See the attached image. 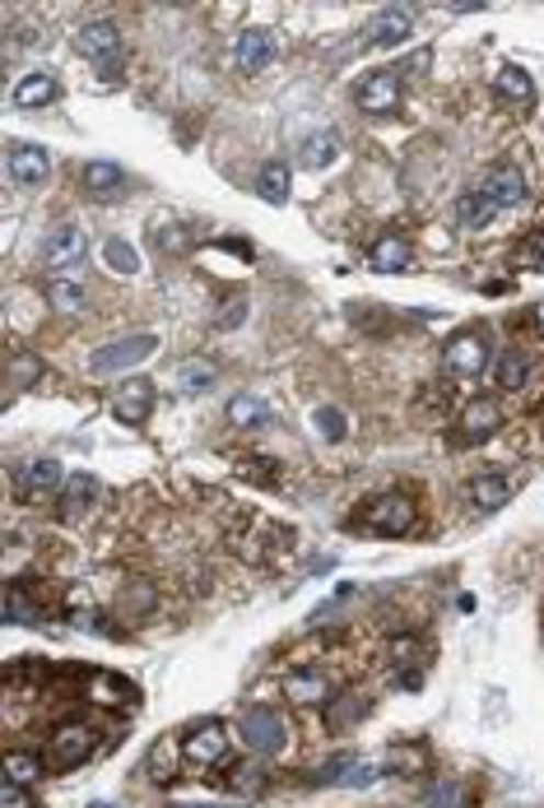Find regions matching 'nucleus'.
Masks as SVG:
<instances>
[{"label":"nucleus","instance_id":"nucleus-1","mask_svg":"<svg viewBox=\"0 0 544 808\" xmlns=\"http://www.w3.org/2000/svg\"><path fill=\"white\" fill-rule=\"evenodd\" d=\"M442 367L452 372L461 382H475L479 372L494 367V349H489V334L484 330H456L452 340L442 344Z\"/></svg>","mask_w":544,"mask_h":808},{"label":"nucleus","instance_id":"nucleus-2","mask_svg":"<svg viewBox=\"0 0 544 808\" xmlns=\"http://www.w3.org/2000/svg\"><path fill=\"white\" fill-rule=\"evenodd\" d=\"M154 349H159V334H126V340H112V344H103V349H93V353H89V372H93V377L131 372V367H140Z\"/></svg>","mask_w":544,"mask_h":808},{"label":"nucleus","instance_id":"nucleus-3","mask_svg":"<svg viewBox=\"0 0 544 808\" xmlns=\"http://www.w3.org/2000/svg\"><path fill=\"white\" fill-rule=\"evenodd\" d=\"M367 535H382V539H396L405 530H415V502L405 492H382L363 507V521H359Z\"/></svg>","mask_w":544,"mask_h":808},{"label":"nucleus","instance_id":"nucleus-4","mask_svg":"<svg viewBox=\"0 0 544 808\" xmlns=\"http://www.w3.org/2000/svg\"><path fill=\"white\" fill-rule=\"evenodd\" d=\"M242 739H247L251 753L275 758V753H284V743H288V725H284L280 712H270V706H251V712L242 716Z\"/></svg>","mask_w":544,"mask_h":808},{"label":"nucleus","instance_id":"nucleus-5","mask_svg":"<svg viewBox=\"0 0 544 808\" xmlns=\"http://www.w3.org/2000/svg\"><path fill=\"white\" fill-rule=\"evenodd\" d=\"M99 748V735H93L89 725H80V720H70V725H61L52 735V743H47V758H52V766L56 772H75L80 762H89V753Z\"/></svg>","mask_w":544,"mask_h":808},{"label":"nucleus","instance_id":"nucleus-6","mask_svg":"<svg viewBox=\"0 0 544 808\" xmlns=\"http://www.w3.org/2000/svg\"><path fill=\"white\" fill-rule=\"evenodd\" d=\"M84 261V228L80 224H56L43 242V270L66 274Z\"/></svg>","mask_w":544,"mask_h":808},{"label":"nucleus","instance_id":"nucleus-7","mask_svg":"<svg viewBox=\"0 0 544 808\" xmlns=\"http://www.w3.org/2000/svg\"><path fill=\"white\" fill-rule=\"evenodd\" d=\"M354 103L367 112V116H386L400 107V75L396 70H373L363 75L354 84Z\"/></svg>","mask_w":544,"mask_h":808},{"label":"nucleus","instance_id":"nucleus-8","mask_svg":"<svg viewBox=\"0 0 544 808\" xmlns=\"http://www.w3.org/2000/svg\"><path fill=\"white\" fill-rule=\"evenodd\" d=\"M228 743H233L228 725L209 720V725H196V729H191V735L182 739V753H186L191 766H219V762L228 758Z\"/></svg>","mask_w":544,"mask_h":808},{"label":"nucleus","instance_id":"nucleus-9","mask_svg":"<svg viewBox=\"0 0 544 808\" xmlns=\"http://www.w3.org/2000/svg\"><path fill=\"white\" fill-rule=\"evenodd\" d=\"M116 47H122V33H116L112 19H84L80 29H75V52L89 56V61H116Z\"/></svg>","mask_w":544,"mask_h":808},{"label":"nucleus","instance_id":"nucleus-10","mask_svg":"<svg viewBox=\"0 0 544 808\" xmlns=\"http://www.w3.org/2000/svg\"><path fill=\"white\" fill-rule=\"evenodd\" d=\"M270 61H275V33H270L265 24H247L238 33V47H233V66H238L242 75H257Z\"/></svg>","mask_w":544,"mask_h":808},{"label":"nucleus","instance_id":"nucleus-11","mask_svg":"<svg viewBox=\"0 0 544 808\" xmlns=\"http://www.w3.org/2000/svg\"><path fill=\"white\" fill-rule=\"evenodd\" d=\"M410 33H415V10L392 5V10H377L373 19H367L363 43H367V47H400Z\"/></svg>","mask_w":544,"mask_h":808},{"label":"nucleus","instance_id":"nucleus-12","mask_svg":"<svg viewBox=\"0 0 544 808\" xmlns=\"http://www.w3.org/2000/svg\"><path fill=\"white\" fill-rule=\"evenodd\" d=\"M14 488H19V498H24V502H43V498H52L56 488H66V469L56 460H29L24 469H19Z\"/></svg>","mask_w":544,"mask_h":808},{"label":"nucleus","instance_id":"nucleus-13","mask_svg":"<svg viewBox=\"0 0 544 808\" xmlns=\"http://www.w3.org/2000/svg\"><path fill=\"white\" fill-rule=\"evenodd\" d=\"M112 413H116L122 423L140 428L149 413H154V382H145V377L122 382V386H116V396H112Z\"/></svg>","mask_w":544,"mask_h":808},{"label":"nucleus","instance_id":"nucleus-14","mask_svg":"<svg viewBox=\"0 0 544 808\" xmlns=\"http://www.w3.org/2000/svg\"><path fill=\"white\" fill-rule=\"evenodd\" d=\"M284 697L294 706H321V702H336V679L321 674V669H294L284 679Z\"/></svg>","mask_w":544,"mask_h":808},{"label":"nucleus","instance_id":"nucleus-15","mask_svg":"<svg viewBox=\"0 0 544 808\" xmlns=\"http://www.w3.org/2000/svg\"><path fill=\"white\" fill-rule=\"evenodd\" d=\"M103 507V483L93 475H70L61 488V516L66 521H84Z\"/></svg>","mask_w":544,"mask_h":808},{"label":"nucleus","instance_id":"nucleus-16","mask_svg":"<svg viewBox=\"0 0 544 808\" xmlns=\"http://www.w3.org/2000/svg\"><path fill=\"white\" fill-rule=\"evenodd\" d=\"M465 492H471V507H475V511H502V507L512 502L517 483H512L508 475H502V469H479V475L471 479V488H465Z\"/></svg>","mask_w":544,"mask_h":808},{"label":"nucleus","instance_id":"nucleus-17","mask_svg":"<svg viewBox=\"0 0 544 808\" xmlns=\"http://www.w3.org/2000/svg\"><path fill=\"white\" fill-rule=\"evenodd\" d=\"M489 201L498 205V209H512V205H521L526 201V172H521L517 163H498L489 177H484V186H479Z\"/></svg>","mask_w":544,"mask_h":808},{"label":"nucleus","instance_id":"nucleus-18","mask_svg":"<svg viewBox=\"0 0 544 808\" xmlns=\"http://www.w3.org/2000/svg\"><path fill=\"white\" fill-rule=\"evenodd\" d=\"M502 428V409L494 400H471L461 409V423H456V437L461 442H484L494 437V432Z\"/></svg>","mask_w":544,"mask_h":808},{"label":"nucleus","instance_id":"nucleus-19","mask_svg":"<svg viewBox=\"0 0 544 808\" xmlns=\"http://www.w3.org/2000/svg\"><path fill=\"white\" fill-rule=\"evenodd\" d=\"M489 377L502 396H517V390H526V382H531V359L521 349H502V353H494Z\"/></svg>","mask_w":544,"mask_h":808},{"label":"nucleus","instance_id":"nucleus-20","mask_svg":"<svg viewBox=\"0 0 544 808\" xmlns=\"http://www.w3.org/2000/svg\"><path fill=\"white\" fill-rule=\"evenodd\" d=\"M47 172H52L47 149H37V145H14L10 149V177L14 182L37 186V182H47Z\"/></svg>","mask_w":544,"mask_h":808},{"label":"nucleus","instance_id":"nucleus-21","mask_svg":"<svg viewBox=\"0 0 544 808\" xmlns=\"http://www.w3.org/2000/svg\"><path fill=\"white\" fill-rule=\"evenodd\" d=\"M80 182H84V191H89V195H99V201H116V195L126 191V172L116 168V163L93 159V163H84Z\"/></svg>","mask_w":544,"mask_h":808},{"label":"nucleus","instance_id":"nucleus-22","mask_svg":"<svg viewBox=\"0 0 544 808\" xmlns=\"http://www.w3.org/2000/svg\"><path fill=\"white\" fill-rule=\"evenodd\" d=\"M410 242L405 238H377L373 247H367V270H377V274H400V270H410Z\"/></svg>","mask_w":544,"mask_h":808},{"label":"nucleus","instance_id":"nucleus-23","mask_svg":"<svg viewBox=\"0 0 544 808\" xmlns=\"http://www.w3.org/2000/svg\"><path fill=\"white\" fill-rule=\"evenodd\" d=\"M56 93H61V84H56L47 70H33L14 84V107H47V103H56Z\"/></svg>","mask_w":544,"mask_h":808},{"label":"nucleus","instance_id":"nucleus-24","mask_svg":"<svg viewBox=\"0 0 544 808\" xmlns=\"http://www.w3.org/2000/svg\"><path fill=\"white\" fill-rule=\"evenodd\" d=\"M182 762H186V753H182V739H172V735H168V739H159V743L149 748V776L159 781V785H168L172 776H178V772H182Z\"/></svg>","mask_w":544,"mask_h":808},{"label":"nucleus","instance_id":"nucleus-25","mask_svg":"<svg viewBox=\"0 0 544 808\" xmlns=\"http://www.w3.org/2000/svg\"><path fill=\"white\" fill-rule=\"evenodd\" d=\"M5 623H10V627H33V623H43V604H37L19 581L5 585Z\"/></svg>","mask_w":544,"mask_h":808},{"label":"nucleus","instance_id":"nucleus-26","mask_svg":"<svg viewBox=\"0 0 544 808\" xmlns=\"http://www.w3.org/2000/svg\"><path fill=\"white\" fill-rule=\"evenodd\" d=\"M494 209H498V205H494L479 186H475V191H465L461 201L452 205V214H456V224H461V228H489V224H494Z\"/></svg>","mask_w":544,"mask_h":808},{"label":"nucleus","instance_id":"nucleus-27","mask_svg":"<svg viewBox=\"0 0 544 808\" xmlns=\"http://www.w3.org/2000/svg\"><path fill=\"white\" fill-rule=\"evenodd\" d=\"M494 89H498V98H508V103H535V80L521 66H502L494 75Z\"/></svg>","mask_w":544,"mask_h":808},{"label":"nucleus","instance_id":"nucleus-28","mask_svg":"<svg viewBox=\"0 0 544 808\" xmlns=\"http://www.w3.org/2000/svg\"><path fill=\"white\" fill-rule=\"evenodd\" d=\"M336 159H340L336 130H317V135H307V140H303V153H298L303 168H330Z\"/></svg>","mask_w":544,"mask_h":808},{"label":"nucleus","instance_id":"nucleus-29","mask_svg":"<svg viewBox=\"0 0 544 808\" xmlns=\"http://www.w3.org/2000/svg\"><path fill=\"white\" fill-rule=\"evenodd\" d=\"M37 776H43V758H37V753H24V748H10V753H5V781H10V785H24V790H33Z\"/></svg>","mask_w":544,"mask_h":808},{"label":"nucleus","instance_id":"nucleus-30","mask_svg":"<svg viewBox=\"0 0 544 808\" xmlns=\"http://www.w3.org/2000/svg\"><path fill=\"white\" fill-rule=\"evenodd\" d=\"M257 191H261V201L284 205V201H288V168H284V163H261Z\"/></svg>","mask_w":544,"mask_h":808},{"label":"nucleus","instance_id":"nucleus-31","mask_svg":"<svg viewBox=\"0 0 544 808\" xmlns=\"http://www.w3.org/2000/svg\"><path fill=\"white\" fill-rule=\"evenodd\" d=\"M47 303L56 317H75V311H84V284H70V280H56L47 288Z\"/></svg>","mask_w":544,"mask_h":808},{"label":"nucleus","instance_id":"nucleus-32","mask_svg":"<svg viewBox=\"0 0 544 808\" xmlns=\"http://www.w3.org/2000/svg\"><path fill=\"white\" fill-rule=\"evenodd\" d=\"M103 261H107L116 274H135V270H140V255L131 251V242H126V238H107Z\"/></svg>","mask_w":544,"mask_h":808},{"label":"nucleus","instance_id":"nucleus-33","mask_svg":"<svg viewBox=\"0 0 544 808\" xmlns=\"http://www.w3.org/2000/svg\"><path fill=\"white\" fill-rule=\"evenodd\" d=\"M37 377H43V359H37V353H19V359L10 363V386H14V390L33 386Z\"/></svg>","mask_w":544,"mask_h":808},{"label":"nucleus","instance_id":"nucleus-34","mask_svg":"<svg viewBox=\"0 0 544 808\" xmlns=\"http://www.w3.org/2000/svg\"><path fill=\"white\" fill-rule=\"evenodd\" d=\"M209 382H215V363H205V359H191V363H182V372H178V386H182V390H205Z\"/></svg>","mask_w":544,"mask_h":808},{"label":"nucleus","instance_id":"nucleus-35","mask_svg":"<svg viewBox=\"0 0 544 808\" xmlns=\"http://www.w3.org/2000/svg\"><path fill=\"white\" fill-rule=\"evenodd\" d=\"M261 419H265V400H257V396H238V400H228V423L247 428V423H261Z\"/></svg>","mask_w":544,"mask_h":808},{"label":"nucleus","instance_id":"nucleus-36","mask_svg":"<svg viewBox=\"0 0 544 808\" xmlns=\"http://www.w3.org/2000/svg\"><path fill=\"white\" fill-rule=\"evenodd\" d=\"M419 650H423V646H419L415 637H396L392 646H386V660H392L396 669H405V664H419Z\"/></svg>","mask_w":544,"mask_h":808},{"label":"nucleus","instance_id":"nucleus-37","mask_svg":"<svg viewBox=\"0 0 544 808\" xmlns=\"http://www.w3.org/2000/svg\"><path fill=\"white\" fill-rule=\"evenodd\" d=\"M313 419H317V428L326 432V442H340V437H344V428H349V423H344V413H340V409H330V405H321V409L313 413Z\"/></svg>","mask_w":544,"mask_h":808},{"label":"nucleus","instance_id":"nucleus-38","mask_svg":"<svg viewBox=\"0 0 544 808\" xmlns=\"http://www.w3.org/2000/svg\"><path fill=\"white\" fill-rule=\"evenodd\" d=\"M517 261L526 270H535V274H544V232H535V238H526L517 247Z\"/></svg>","mask_w":544,"mask_h":808},{"label":"nucleus","instance_id":"nucleus-39","mask_svg":"<svg viewBox=\"0 0 544 808\" xmlns=\"http://www.w3.org/2000/svg\"><path fill=\"white\" fill-rule=\"evenodd\" d=\"M275 469H280L275 460H242V465H238V475H242V479H251V483L275 488Z\"/></svg>","mask_w":544,"mask_h":808},{"label":"nucleus","instance_id":"nucleus-40","mask_svg":"<svg viewBox=\"0 0 544 808\" xmlns=\"http://www.w3.org/2000/svg\"><path fill=\"white\" fill-rule=\"evenodd\" d=\"M336 702H340V697H336ZM363 706H367V697H344V702H340V712H330V729H344L349 720H354V716L363 712Z\"/></svg>","mask_w":544,"mask_h":808},{"label":"nucleus","instance_id":"nucleus-41","mask_svg":"<svg viewBox=\"0 0 544 808\" xmlns=\"http://www.w3.org/2000/svg\"><path fill=\"white\" fill-rule=\"evenodd\" d=\"M0 808H37V804H33V795L24 790V785L5 781V785H0Z\"/></svg>","mask_w":544,"mask_h":808},{"label":"nucleus","instance_id":"nucleus-42","mask_svg":"<svg viewBox=\"0 0 544 808\" xmlns=\"http://www.w3.org/2000/svg\"><path fill=\"white\" fill-rule=\"evenodd\" d=\"M242 317H247V303L238 298V303H228L224 311H219V330H238L242 326Z\"/></svg>","mask_w":544,"mask_h":808},{"label":"nucleus","instance_id":"nucleus-43","mask_svg":"<svg viewBox=\"0 0 544 808\" xmlns=\"http://www.w3.org/2000/svg\"><path fill=\"white\" fill-rule=\"evenodd\" d=\"M531 326L544 334V303H535V307H531Z\"/></svg>","mask_w":544,"mask_h":808},{"label":"nucleus","instance_id":"nucleus-44","mask_svg":"<svg viewBox=\"0 0 544 808\" xmlns=\"http://www.w3.org/2000/svg\"><path fill=\"white\" fill-rule=\"evenodd\" d=\"M540 442H544V413H540Z\"/></svg>","mask_w":544,"mask_h":808}]
</instances>
